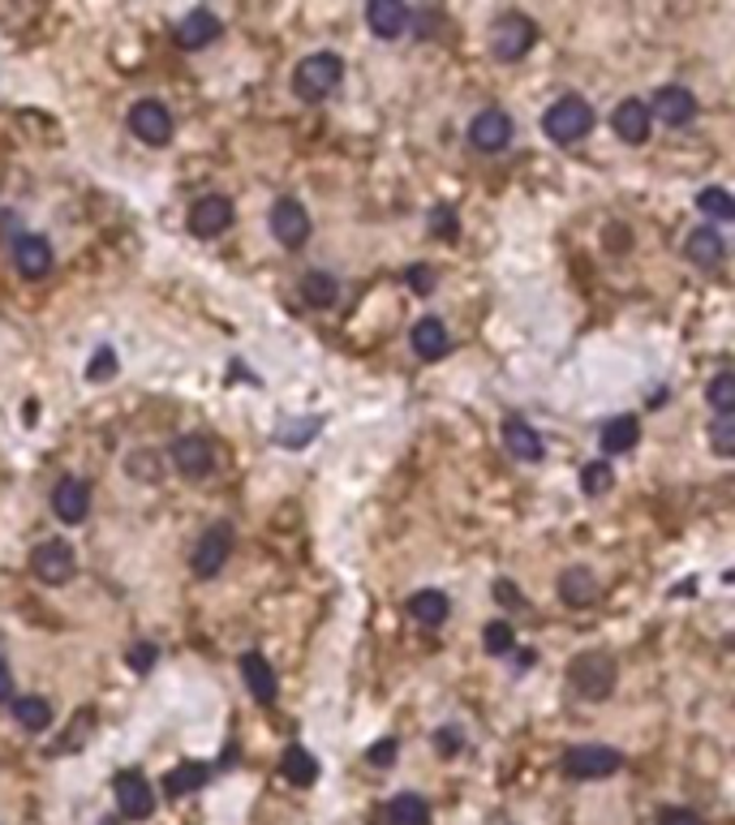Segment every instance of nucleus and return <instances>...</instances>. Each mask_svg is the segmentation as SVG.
Instances as JSON below:
<instances>
[{
	"instance_id": "f257e3e1",
	"label": "nucleus",
	"mask_w": 735,
	"mask_h": 825,
	"mask_svg": "<svg viewBox=\"0 0 735 825\" xmlns=\"http://www.w3.org/2000/svg\"><path fill=\"white\" fill-rule=\"evenodd\" d=\"M345 78V61L336 52H314L306 56L297 70H293V91L306 99V104H323L327 95H336V86Z\"/></svg>"
},
{
	"instance_id": "f03ea898",
	"label": "nucleus",
	"mask_w": 735,
	"mask_h": 825,
	"mask_svg": "<svg viewBox=\"0 0 735 825\" xmlns=\"http://www.w3.org/2000/svg\"><path fill=\"white\" fill-rule=\"evenodd\" d=\"M542 129H546L550 142L573 147V142H580V138H589V129H594V108H589L580 95H564V99H555V104L546 108Z\"/></svg>"
},
{
	"instance_id": "7ed1b4c3",
	"label": "nucleus",
	"mask_w": 735,
	"mask_h": 825,
	"mask_svg": "<svg viewBox=\"0 0 735 825\" xmlns=\"http://www.w3.org/2000/svg\"><path fill=\"white\" fill-rule=\"evenodd\" d=\"M568 679H573V688L585 701H602L616 688V658L602 654V649H585L573 663V670H568Z\"/></svg>"
},
{
	"instance_id": "20e7f679",
	"label": "nucleus",
	"mask_w": 735,
	"mask_h": 825,
	"mask_svg": "<svg viewBox=\"0 0 735 825\" xmlns=\"http://www.w3.org/2000/svg\"><path fill=\"white\" fill-rule=\"evenodd\" d=\"M538 43V27L525 13H503L491 27V52L495 61H521L529 47Z\"/></svg>"
},
{
	"instance_id": "39448f33",
	"label": "nucleus",
	"mask_w": 735,
	"mask_h": 825,
	"mask_svg": "<svg viewBox=\"0 0 735 825\" xmlns=\"http://www.w3.org/2000/svg\"><path fill=\"white\" fill-rule=\"evenodd\" d=\"M619 765H623L619 748H607V744H577L564 752V774H568V779H580V783H589V779H611Z\"/></svg>"
},
{
	"instance_id": "423d86ee",
	"label": "nucleus",
	"mask_w": 735,
	"mask_h": 825,
	"mask_svg": "<svg viewBox=\"0 0 735 825\" xmlns=\"http://www.w3.org/2000/svg\"><path fill=\"white\" fill-rule=\"evenodd\" d=\"M512 142V117L503 108H482L477 117L469 120V147L482 156H500Z\"/></svg>"
},
{
	"instance_id": "0eeeda50",
	"label": "nucleus",
	"mask_w": 735,
	"mask_h": 825,
	"mask_svg": "<svg viewBox=\"0 0 735 825\" xmlns=\"http://www.w3.org/2000/svg\"><path fill=\"white\" fill-rule=\"evenodd\" d=\"M232 554V525H211L202 529V538L190 550V568L198 577H220V568L229 563Z\"/></svg>"
},
{
	"instance_id": "6e6552de",
	"label": "nucleus",
	"mask_w": 735,
	"mask_h": 825,
	"mask_svg": "<svg viewBox=\"0 0 735 825\" xmlns=\"http://www.w3.org/2000/svg\"><path fill=\"white\" fill-rule=\"evenodd\" d=\"M31 572H35L43 585H65L74 577V547L61 542V538H48L31 550Z\"/></svg>"
},
{
	"instance_id": "1a4fd4ad",
	"label": "nucleus",
	"mask_w": 735,
	"mask_h": 825,
	"mask_svg": "<svg viewBox=\"0 0 735 825\" xmlns=\"http://www.w3.org/2000/svg\"><path fill=\"white\" fill-rule=\"evenodd\" d=\"M113 791H116V808H120V817L143 822V817H151L155 813V791L138 770H120V774L113 779Z\"/></svg>"
},
{
	"instance_id": "9d476101",
	"label": "nucleus",
	"mask_w": 735,
	"mask_h": 825,
	"mask_svg": "<svg viewBox=\"0 0 735 825\" xmlns=\"http://www.w3.org/2000/svg\"><path fill=\"white\" fill-rule=\"evenodd\" d=\"M129 129L134 138H143L147 147H168L172 142V113L159 99H138L129 108Z\"/></svg>"
},
{
	"instance_id": "9b49d317",
	"label": "nucleus",
	"mask_w": 735,
	"mask_h": 825,
	"mask_svg": "<svg viewBox=\"0 0 735 825\" xmlns=\"http://www.w3.org/2000/svg\"><path fill=\"white\" fill-rule=\"evenodd\" d=\"M271 233H275V241H280L284 250H302L309 236L306 207H302L297 198H280V202L271 207Z\"/></svg>"
},
{
	"instance_id": "f8f14e48",
	"label": "nucleus",
	"mask_w": 735,
	"mask_h": 825,
	"mask_svg": "<svg viewBox=\"0 0 735 825\" xmlns=\"http://www.w3.org/2000/svg\"><path fill=\"white\" fill-rule=\"evenodd\" d=\"M650 117H658L666 129H684L696 120V95L689 86H662L650 104Z\"/></svg>"
},
{
	"instance_id": "ddd939ff",
	"label": "nucleus",
	"mask_w": 735,
	"mask_h": 825,
	"mask_svg": "<svg viewBox=\"0 0 735 825\" xmlns=\"http://www.w3.org/2000/svg\"><path fill=\"white\" fill-rule=\"evenodd\" d=\"M232 224V202L224 194H207L190 207V233L193 236H220Z\"/></svg>"
},
{
	"instance_id": "4468645a",
	"label": "nucleus",
	"mask_w": 735,
	"mask_h": 825,
	"mask_svg": "<svg viewBox=\"0 0 735 825\" xmlns=\"http://www.w3.org/2000/svg\"><path fill=\"white\" fill-rule=\"evenodd\" d=\"M52 511L65 520V525H82L86 511H91V486L82 477H61L56 490H52Z\"/></svg>"
},
{
	"instance_id": "2eb2a0df",
	"label": "nucleus",
	"mask_w": 735,
	"mask_h": 825,
	"mask_svg": "<svg viewBox=\"0 0 735 825\" xmlns=\"http://www.w3.org/2000/svg\"><path fill=\"white\" fill-rule=\"evenodd\" d=\"M172 465L186 473V477H202V473H211V465H216V447H211V438H202V434H181V438L172 443Z\"/></svg>"
},
{
	"instance_id": "dca6fc26",
	"label": "nucleus",
	"mask_w": 735,
	"mask_h": 825,
	"mask_svg": "<svg viewBox=\"0 0 735 825\" xmlns=\"http://www.w3.org/2000/svg\"><path fill=\"white\" fill-rule=\"evenodd\" d=\"M366 22H370V31H375L379 40H400V35L409 31L413 13H409V4H400V0H370Z\"/></svg>"
},
{
	"instance_id": "f3484780",
	"label": "nucleus",
	"mask_w": 735,
	"mask_h": 825,
	"mask_svg": "<svg viewBox=\"0 0 735 825\" xmlns=\"http://www.w3.org/2000/svg\"><path fill=\"white\" fill-rule=\"evenodd\" d=\"M611 125H616V134L623 138V142H632V147H641L645 138H650V125H654V117H650V104L645 99H623L616 108V117H611Z\"/></svg>"
},
{
	"instance_id": "a211bd4d",
	"label": "nucleus",
	"mask_w": 735,
	"mask_h": 825,
	"mask_svg": "<svg viewBox=\"0 0 735 825\" xmlns=\"http://www.w3.org/2000/svg\"><path fill=\"white\" fill-rule=\"evenodd\" d=\"M684 258H689L693 267H701V272L718 267V263L727 258V236L718 233V229H693L689 241H684Z\"/></svg>"
},
{
	"instance_id": "6ab92c4d",
	"label": "nucleus",
	"mask_w": 735,
	"mask_h": 825,
	"mask_svg": "<svg viewBox=\"0 0 735 825\" xmlns=\"http://www.w3.org/2000/svg\"><path fill=\"white\" fill-rule=\"evenodd\" d=\"M216 35H220V18H216L211 9H190V13L177 22V43H181L186 52H198V47L216 43Z\"/></svg>"
},
{
	"instance_id": "aec40b11",
	"label": "nucleus",
	"mask_w": 735,
	"mask_h": 825,
	"mask_svg": "<svg viewBox=\"0 0 735 825\" xmlns=\"http://www.w3.org/2000/svg\"><path fill=\"white\" fill-rule=\"evenodd\" d=\"M13 263H18V272L27 275V279H43V275L52 272V245L43 236H18Z\"/></svg>"
},
{
	"instance_id": "412c9836",
	"label": "nucleus",
	"mask_w": 735,
	"mask_h": 825,
	"mask_svg": "<svg viewBox=\"0 0 735 825\" xmlns=\"http://www.w3.org/2000/svg\"><path fill=\"white\" fill-rule=\"evenodd\" d=\"M241 675H245V688H250V697L259 701V706H271L275 701V670H271V663L263 658V654H241Z\"/></svg>"
},
{
	"instance_id": "4be33fe9",
	"label": "nucleus",
	"mask_w": 735,
	"mask_h": 825,
	"mask_svg": "<svg viewBox=\"0 0 735 825\" xmlns=\"http://www.w3.org/2000/svg\"><path fill=\"white\" fill-rule=\"evenodd\" d=\"M413 353L422 357V361H439V357H448V349H452V336H448V327L439 322V318H422V322H413Z\"/></svg>"
},
{
	"instance_id": "5701e85b",
	"label": "nucleus",
	"mask_w": 735,
	"mask_h": 825,
	"mask_svg": "<svg viewBox=\"0 0 735 825\" xmlns=\"http://www.w3.org/2000/svg\"><path fill=\"white\" fill-rule=\"evenodd\" d=\"M503 447L516 456V461H542V434L529 426V422H521V417H507L503 422Z\"/></svg>"
},
{
	"instance_id": "b1692460",
	"label": "nucleus",
	"mask_w": 735,
	"mask_h": 825,
	"mask_svg": "<svg viewBox=\"0 0 735 825\" xmlns=\"http://www.w3.org/2000/svg\"><path fill=\"white\" fill-rule=\"evenodd\" d=\"M409 615H413L422 628H439V624H448L452 602H448V593L422 590V593H413V597H409Z\"/></svg>"
},
{
	"instance_id": "393cba45",
	"label": "nucleus",
	"mask_w": 735,
	"mask_h": 825,
	"mask_svg": "<svg viewBox=\"0 0 735 825\" xmlns=\"http://www.w3.org/2000/svg\"><path fill=\"white\" fill-rule=\"evenodd\" d=\"M559 597H564L568 606H589V602H598V577H594L589 568H568V572L559 577Z\"/></svg>"
},
{
	"instance_id": "a878e982",
	"label": "nucleus",
	"mask_w": 735,
	"mask_h": 825,
	"mask_svg": "<svg viewBox=\"0 0 735 825\" xmlns=\"http://www.w3.org/2000/svg\"><path fill=\"white\" fill-rule=\"evenodd\" d=\"M637 438H641V422H637L632 413H619V417H611V422L602 426V447H607L611 456L632 452V447H637Z\"/></svg>"
},
{
	"instance_id": "bb28decb",
	"label": "nucleus",
	"mask_w": 735,
	"mask_h": 825,
	"mask_svg": "<svg viewBox=\"0 0 735 825\" xmlns=\"http://www.w3.org/2000/svg\"><path fill=\"white\" fill-rule=\"evenodd\" d=\"M13 722H18L22 731L39 736V731L52 727V706H48L43 697H13Z\"/></svg>"
},
{
	"instance_id": "cd10ccee",
	"label": "nucleus",
	"mask_w": 735,
	"mask_h": 825,
	"mask_svg": "<svg viewBox=\"0 0 735 825\" xmlns=\"http://www.w3.org/2000/svg\"><path fill=\"white\" fill-rule=\"evenodd\" d=\"M336 297H340L336 275H327V272H306V275H302V302H306V306H314V310H327Z\"/></svg>"
},
{
	"instance_id": "c85d7f7f",
	"label": "nucleus",
	"mask_w": 735,
	"mask_h": 825,
	"mask_svg": "<svg viewBox=\"0 0 735 825\" xmlns=\"http://www.w3.org/2000/svg\"><path fill=\"white\" fill-rule=\"evenodd\" d=\"M387 817L396 825H430V804H426L418 791H405L387 804Z\"/></svg>"
},
{
	"instance_id": "c756f323",
	"label": "nucleus",
	"mask_w": 735,
	"mask_h": 825,
	"mask_svg": "<svg viewBox=\"0 0 735 825\" xmlns=\"http://www.w3.org/2000/svg\"><path fill=\"white\" fill-rule=\"evenodd\" d=\"M207 779H211V770H207V765L186 761V765H177V770H168V774H164V791H172V795H190V791H202V786H207Z\"/></svg>"
},
{
	"instance_id": "7c9ffc66",
	"label": "nucleus",
	"mask_w": 735,
	"mask_h": 825,
	"mask_svg": "<svg viewBox=\"0 0 735 825\" xmlns=\"http://www.w3.org/2000/svg\"><path fill=\"white\" fill-rule=\"evenodd\" d=\"M284 779L293 786H309L314 779H318V761L309 757V748H302V744H293L288 752H284Z\"/></svg>"
},
{
	"instance_id": "2f4dec72",
	"label": "nucleus",
	"mask_w": 735,
	"mask_h": 825,
	"mask_svg": "<svg viewBox=\"0 0 735 825\" xmlns=\"http://www.w3.org/2000/svg\"><path fill=\"white\" fill-rule=\"evenodd\" d=\"M696 207H701L710 220H735V198L727 194V190H718V186L701 190V194H696Z\"/></svg>"
},
{
	"instance_id": "473e14b6",
	"label": "nucleus",
	"mask_w": 735,
	"mask_h": 825,
	"mask_svg": "<svg viewBox=\"0 0 735 825\" xmlns=\"http://www.w3.org/2000/svg\"><path fill=\"white\" fill-rule=\"evenodd\" d=\"M705 395H710L714 413H735V374H732V370H718Z\"/></svg>"
},
{
	"instance_id": "72a5a7b5",
	"label": "nucleus",
	"mask_w": 735,
	"mask_h": 825,
	"mask_svg": "<svg viewBox=\"0 0 735 825\" xmlns=\"http://www.w3.org/2000/svg\"><path fill=\"white\" fill-rule=\"evenodd\" d=\"M482 645H486V654H495V658L512 654V645H516V636H512V624H507V620H495V624H486V632H482Z\"/></svg>"
},
{
	"instance_id": "f704fd0d",
	"label": "nucleus",
	"mask_w": 735,
	"mask_h": 825,
	"mask_svg": "<svg viewBox=\"0 0 735 825\" xmlns=\"http://www.w3.org/2000/svg\"><path fill=\"white\" fill-rule=\"evenodd\" d=\"M710 443L718 456H735V413H718L710 426Z\"/></svg>"
},
{
	"instance_id": "c9c22d12",
	"label": "nucleus",
	"mask_w": 735,
	"mask_h": 825,
	"mask_svg": "<svg viewBox=\"0 0 735 825\" xmlns=\"http://www.w3.org/2000/svg\"><path fill=\"white\" fill-rule=\"evenodd\" d=\"M580 490H585V495H607V490H611V465H607V461L585 465V469H580Z\"/></svg>"
},
{
	"instance_id": "e433bc0d",
	"label": "nucleus",
	"mask_w": 735,
	"mask_h": 825,
	"mask_svg": "<svg viewBox=\"0 0 735 825\" xmlns=\"http://www.w3.org/2000/svg\"><path fill=\"white\" fill-rule=\"evenodd\" d=\"M116 374V353L113 349H99V353L91 357V366H86V379L91 383H108Z\"/></svg>"
},
{
	"instance_id": "4c0bfd02",
	"label": "nucleus",
	"mask_w": 735,
	"mask_h": 825,
	"mask_svg": "<svg viewBox=\"0 0 735 825\" xmlns=\"http://www.w3.org/2000/svg\"><path fill=\"white\" fill-rule=\"evenodd\" d=\"M314 431H318V417H306V422H297V426H280V431H275V438H280L284 447H302Z\"/></svg>"
},
{
	"instance_id": "58836bf2",
	"label": "nucleus",
	"mask_w": 735,
	"mask_h": 825,
	"mask_svg": "<svg viewBox=\"0 0 735 825\" xmlns=\"http://www.w3.org/2000/svg\"><path fill=\"white\" fill-rule=\"evenodd\" d=\"M658 825H705L693 808H662L658 813Z\"/></svg>"
},
{
	"instance_id": "ea45409f",
	"label": "nucleus",
	"mask_w": 735,
	"mask_h": 825,
	"mask_svg": "<svg viewBox=\"0 0 735 825\" xmlns=\"http://www.w3.org/2000/svg\"><path fill=\"white\" fill-rule=\"evenodd\" d=\"M409 288H413L418 297L434 293V272H430V267H409Z\"/></svg>"
},
{
	"instance_id": "a19ab883",
	"label": "nucleus",
	"mask_w": 735,
	"mask_h": 825,
	"mask_svg": "<svg viewBox=\"0 0 735 825\" xmlns=\"http://www.w3.org/2000/svg\"><path fill=\"white\" fill-rule=\"evenodd\" d=\"M366 757H370V765H379V770H384V765H391V761H396V740H379V744L370 748Z\"/></svg>"
},
{
	"instance_id": "79ce46f5",
	"label": "nucleus",
	"mask_w": 735,
	"mask_h": 825,
	"mask_svg": "<svg viewBox=\"0 0 735 825\" xmlns=\"http://www.w3.org/2000/svg\"><path fill=\"white\" fill-rule=\"evenodd\" d=\"M129 667L151 670L155 667V645H134V649H129Z\"/></svg>"
},
{
	"instance_id": "37998d69",
	"label": "nucleus",
	"mask_w": 735,
	"mask_h": 825,
	"mask_svg": "<svg viewBox=\"0 0 735 825\" xmlns=\"http://www.w3.org/2000/svg\"><path fill=\"white\" fill-rule=\"evenodd\" d=\"M495 597H500V602H507V606H516V602H521V593L512 590V581H495Z\"/></svg>"
},
{
	"instance_id": "c03bdc74",
	"label": "nucleus",
	"mask_w": 735,
	"mask_h": 825,
	"mask_svg": "<svg viewBox=\"0 0 735 825\" xmlns=\"http://www.w3.org/2000/svg\"><path fill=\"white\" fill-rule=\"evenodd\" d=\"M9 697H13V675H9V667L0 663V706H4Z\"/></svg>"
},
{
	"instance_id": "a18cd8bd",
	"label": "nucleus",
	"mask_w": 735,
	"mask_h": 825,
	"mask_svg": "<svg viewBox=\"0 0 735 825\" xmlns=\"http://www.w3.org/2000/svg\"><path fill=\"white\" fill-rule=\"evenodd\" d=\"M434 229H439V233H452V215H448V207L434 215Z\"/></svg>"
},
{
	"instance_id": "49530a36",
	"label": "nucleus",
	"mask_w": 735,
	"mask_h": 825,
	"mask_svg": "<svg viewBox=\"0 0 735 825\" xmlns=\"http://www.w3.org/2000/svg\"><path fill=\"white\" fill-rule=\"evenodd\" d=\"M439 744H443V752H452V748L464 744V740L456 736V731H443V736H439Z\"/></svg>"
}]
</instances>
